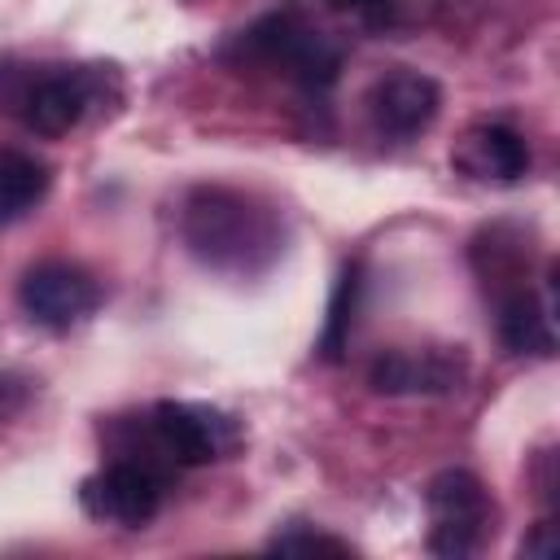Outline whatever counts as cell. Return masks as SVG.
I'll use <instances>...</instances> for the list:
<instances>
[{
  "mask_svg": "<svg viewBox=\"0 0 560 560\" xmlns=\"http://www.w3.org/2000/svg\"><path fill=\"white\" fill-rule=\"evenodd\" d=\"M188 254L223 276H258L280 258V223L236 188H192L179 214Z\"/></svg>",
  "mask_w": 560,
  "mask_h": 560,
  "instance_id": "cell-1",
  "label": "cell"
},
{
  "mask_svg": "<svg viewBox=\"0 0 560 560\" xmlns=\"http://www.w3.org/2000/svg\"><path fill=\"white\" fill-rule=\"evenodd\" d=\"M424 508H429V551H438L446 560L472 556L486 542V534L494 529L490 525L494 503L468 468L438 472L424 490Z\"/></svg>",
  "mask_w": 560,
  "mask_h": 560,
  "instance_id": "cell-2",
  "label": "cell"
},
{
  "mask_svg": "<svg viewBox=\"0 0 560 560\" xmlns=\"http://www.w3.org/2000/svg\"><path fill=\"white\" fill-rule=\"evenodd\" d=\"M149 438L158 455L175 468H197L210 459H228L241 446V424L219 407L201 402H158L149 416Z\"/></svg>",
  "mask_w": 560,
  "mask_h": 560,
  "instance_id": "cell-3",
  "label": "cell"
},
{
  "mask_svg": "<svg viewBox=\"0 0 560 560\" xmlns=\"http://www.w3.org/2000/svg\"><path fill=\"white\" fill-rule=\"evenodd\" d=\"M241 52L267 66H280L284 74H293L302 88H328L341 70V52L328 35L302 26L293 13H271L258 26H249L241 35Z\"/></svg>",
  "mask_w": 560,
  "mask_h": 560,
  "instance_id": "cell-4",
  "label": "cell"
},
{
  "mask_svg": "<svg viewBox=\"0 0 560 560\" xmlns=\"http://www.w3.org/2000/svg\"><path fill=\"white\" fill-rule=\"evenodd\" d=\"M162 490H166V477L153 464L114 459V464H105L101 472H92L83 481L79 499H83V512L88 516L114 521V525H127V529H140V525H149L158 516Z\"/></svg>",
  "mask_w": 560,
  "mask_h": 560,
  "instance_id": "cell-5",
  "label": "cell"
},
{
  "mask_svg": "<svg viewBox=\"0 0 560 560\" xmlns=\"http://www.w3.org/2000/svg\"><path fill=\"white\" fill-rule=\"evenodd\" d=\"M18 298H22V311H26L35 324L61 332V328L79 324L88 311H96L101 289H96V280H92L83 267L61 262V258H48V262H35V267L22 276Z\"/></svg>",
  "mask_w": 560,
  "mask_h": 560,
  "instance_id": "cell-6",
  "label": "cell"
},
{
  "mask_svg": "<svg viewBox=\"0 0 560 560\" xmlns=\"http://www.w3.org/2000/svg\"><path fill=\"white\" fill-rule=\"evenodd\" d=\"M438 109H442V88L420 70H394V74L376 79V88L368 92L372 127L389 140L420 136L438 118Z\"/></svg>",
  "mask_w": 560,
  "mask_h": 560,
  "instance_id": "cell-7",
  "label": "cell"
},
{
  "mask_svg": "<svg viewBox=\"0 0 560 560\" xmlns=\"http://www.w3.org/2000/svg\"><path fill=\"white\" fill-rule=\"evenodd\" d=\"M464 381V350L433 346V350H389L372 363L376 394H446Z\"/></svg>",
  "mask_w": 560,
  "mask_h": 560,
  "instance_id": "cell-8",
  "label": "cell"
},
{
  "mask_svg": "<svg viewBox=\"0 0 560 560\" xmlns=\"http://www.w3.org/2000/svg\"><path fill=\"white\" fill-rule=\"evenodd\" d=\"M92 105H96V74L92 70H52L26 92L22 118L39 136H66Z\"/></svg>",
  "mask_w": 560,
  "mask_h": 560,
  "instance_id": "cell-9",
  "label": "cell"
},
{
  "mask_svg": "<svg viewBox=\"0 0 560 560\" xmlns=\"http://www.w3.org/2000/svg\"><path fill=\"white\" fill-rule=\"evenodd\" d=\"M455 166L468 171L472 179H499V184H512L529 171V144L503 127V122H481L472 127L459 149H455Z\"/></svg>",
  "mask_w": 560,
  "mask_h": 560,
  "instance_id": "cell-10",
  "label": "cell"
},
{
  "mask_svg": "<svg viewBox=\"0 0 560 560\" xmlns=\"http://www.w3.org/2000/svg\"><path fill=\"white\" fill-rule=\"evenodd\" d=\"M499 337L512 354H551L556 350L551 306L538 302L529 289H512L499 302Z\"/></svg>",
  "mask_w": 560,
  "mask_h": 560,
  "instance_id": "cell-11",
  "label": "cell"
},
{
  "mask_svg": "<svg viewBox=\"0 0 560 560\" xmlns=\"http://www.w3.org/2000/svg\"><path fill=\"white\" fill-rule=\"evenodd\" d=\"M48 184H52V175L39 158L18 153V149H0V223L31 214L48 197Z\"/></svg>",
  "mask_w": 560,
  "mask_h": 560,
  "instance_id": "cell-12",
  "label": "cell"
},
{
  "mask_svg": "<svg viewBox=\"0 0 560 560\" xmlns=\"http://www.w3.org/2000/svg\"><path fill=\"white\" fill-rule=\"evenodd\" d=\"M354 306H359V262H346L337 276V289L328 298V319L319 332V354L328 363H337L350 346V324H354Z\"/></svg>",
  "mask_w": 560,
  "mask_h": 560,
  "instance_id": "cell-13",
  "label": "cell"
},
{
  "mask_svg": "<svg viewBox=\"0 0 560 560\" xmlns=\"http://www.w3.org/2000/svg\"><path fill=\"white\" fill-rule=\"evenodd\" d=\"M271 551H289V556H311V551H328V556H350V542L324 534V529H311V525H293L284 534L271 538Z\"/></svg>",
  "mask_w": 560,
  "mask_h": 560,
  "instance_id": "cell-14",
  "label": "cell"
},
{
  "mask_svg": "<svg viewBox=\"0 0 560 560\" xmlns=\"http://www.w3.org/2000/svg\"><path fill=\"white\" fill-rule=\"evenodd\" d=\"M341 18L359 22L363 31H385L398 22V0H328Z\"/></svg>",
  "mask_w": 560,
  "mask_h": 560,
  "instance_id": "cell-15",
  "label": "cell"
},
{
  "mask_svg": "<svg viewBox=\"0 0 560 560\" xmlns=\"http://www.w3.org/2000/svg\"><path fill=\"white\" fill-rule=\"evenodd\" d=\"M521 551H525V556H538V560H551V556L560 551V538H556V525H551V521H542V525H538V534L521 542Z\"/></svg>",
  "mask_w": 560,
  "mask_h": 560,
  "instance_id": "cell-16",
  "label": "cell"
},
{
  "mask_svg": "<svg viewBox=\"0 0 560 560\" xmlns=\"http://www.w3.org/2000/svg\"><path fill=\"white\" fill-rule=\"evenodd\" d=\"M9 411H13V398H9V381L0 376V420H4Z\"/></svg>",
  "mask_w": 560,
  "mask_h": 560,
  "instance_id": "cell-17",
  "label": "cell"
}]
</instances>
